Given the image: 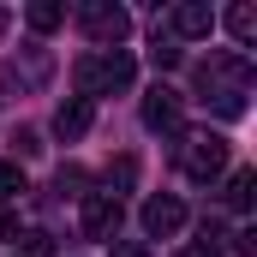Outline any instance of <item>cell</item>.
I'll return each mask as SVG.
<instances>
[{
  "instance_id": "ba28073f",
  "label": "cell",
  "mask_w": 257,
  "mask_h": 257,
  "mask_svg": "<svg viewBox=\"0 0 257 257\" xmlns=\"http://www.w3.org/2000/svg\"><path fill=\"white\" fill-rule=\"evenodd\" d=\"M90 120H96V108H90V102H78V96H66L60 108H54V132H60L66 144H72V138H84Z\"/></svg>"
},
{
  "instance_id": "2e32d148",
  "label": "cell",
  "mask_w": 257,
  "mask_h": 257,
  "mask_svg": "<svg viewBox=\"0 0 257 257\" xmlns=\"http://www.w3.org/2000/svg\"><path fill=\"white\" fill-rule=\"evenodd\" d=\"M12 233H18V221H12V215H0V239H12Z\"/></svg>"
},
{
  "instance_id": "e0dca14e",
  "label": "cell",
  "mask_w": 257,
  "mask_h": 257,
  "mask_svg": "<svg viewBox=\"0 0 257 257\" xmlns=\"http://www.w3.org/2000/svg\"><path fill=\"white\" fill-rule=\"evenodd\" d=\"M6 24H12V12H6V6H0V30H6Z\"/></svg>"
},
{
  "instance_id": "7a4b0ae2",
  "label": "cell",
  "mask_w": 257,
  "mask_h": 257,
  "mask_svg": "<svg viewBox=\"0 0 257 257\" xmlns=\"http://www.w3.org/2000/svg\"><path fill=\"white\" fill-rule=\"evenodd\" d=\"M227 156H233V144H227L221 132H192V138L180 144V174L197 180V186H209V180L227 168Z\"/></svg>"
},
{
  "instance_id": "277c9868",
  "label": "cell",
  "mask_w": 257,
  "mask_h": 257,
  "mask_svg": "<svg viewBox=\"0 0 257 257\" xmlns=\"http://www.w3.org/2000/svg\"><path fill=\"white\" fill-rule=\"evenodd\" d=\"M78 221H84V233H90V239H114V233H120V221H126V203H120V192H84Z\"/></svg>"
},
{
  "instance_id": "7c38bea8",
  "label": "cell",
  "mask_w": 257,
  "mask_h": 257,
  "mask_svg": "<svg viewBox=\"0 0 257 257\" xmlns=\"http://www.w3.org/2000/svg\"><path fill=\"white\" fill-rule=\"evenodd\" d=\"M30 192V186H24V168H18V162H0V203H6V197H24Z\"/></svg>"
},
{
  "instance_id": "4fadbf2b",
  "label": "cell",
  "mask_w": 257,
  "mask_h": 257,
  "mask_svg": "<svg viewBox=\"0 0 257 257\" xmlns=\"http://www.w3.org/2000/svg\"><path fill=\"white\" fill-rule=\"evenodd\" d=\"M24 239V257H54V239L42 233V227H30V233H18Z\"/></svg>"
},
{
  "instance_id": "5bb4252c",
  "label": "cell",
  "mask_w": 257,
  "mask_h": 257,
  "mask_svg": "<svg viewBox=\"0 0 257 257\" xmlns=\"http://www.w3.org/2000/svg\"><path fill=\"white\" fill-rule=\"evenodd\" d=\"M150 60H156L162 72H168V66H180V48H168V42H156V48H150Z\"/></svg>"
},
{
  "instance_id": "3957f363",
  "label": "cell",
  "mask_w": 257,
  "mask_h": 257,
  "mask_svg": "<svg viewBox=\"0 0 257 257\" xmlns=\"http://www.w3.org/2000/svg\"><path fill=\"white\" fill-rule=\"evenodd\" d=\"M78 30H84L96 48H120L132 36V12L114 6V0H84V6H78Z\"/></svg>"
},
{
  "instance_id": "8fae6325",
  "label": "cell",
  "mask_w": 257,
  "mask_h": 257,
  "mask_svg": "<svg viewBox=\"0 0 257 257\" xmlns=\"http://www.w3.org/2000/svg\"><path fill=\"white\" fill-rule=\"evenodd\" d=\"M251 186H257V174H251V168H239V174L227 180V203H233V209H251Z\"/></svg>"
},
{
  "instance_id": "9a60e30c",
  "label": "cell",
  "mask_w": 257,
  "mask_h": 257,
  "mask_svg": "<svg viewBox=\"0 0 257 257\" xmlns=\"http://www.w3.org/2000/svg\"><path fill=\"white\" fill-rule=\"evenodd\" d=\"M114 257H150V245H138V239H120V245H114Z\"/></svg>"
},
{
  "instance_id": "5b68a950",
  "label": "cell",
  "mask_w": 257,
  "mask_h": 257,
  "mask_svg": "<svg viewBox=\"0 0 257 257\" xmlns=\"http://www.w3.org/2000/svg\"><path fill=\"white\" fill-rule=\"evenodd\" d=\"M180 120H186V102H180V90L156 84V90L144 96V126H150V132H180Z\"/></svg>"
},
{
  "instance_id": "30bf717a",
  "label": "cell",
  "mask_w": 257,
  "mask_h": 257,
  "mask_svg": "<svg viewBox=\"0 0 257 257\" xmlns=\"http://www.w3.org/2000/svg\"><path fill=\"white\" fill-rule=\"evenodd\" d=\"M227 30H233V42H251V36H257V6H251V0L227 6Z\"/></svg>"
},
{
  "instance_id": "52a82bcc",
  "label": "cell",
  "mask_w": 257,
  "mask_h": 257,
  "mask_svg": "<svg viewBox=\"0 0 257 257\" xmlns=\"http://www.w3.org/2000/svg\"><path fill=\"white\" fill-rule=\"evenodd\" d=\"M168 24H174V36L197 42V36H209V30H215V12H209L203 0H186V6H174V12H168Z\"/></svg>"
},
{
  "instance_id": "8992f818",
  "label": "cell",
  "mask_w": 257,
  "mask_h": 257,
  "mask_svg": "<svg viewBox=\"0 0 257 257\" xmlns=\"http://www.w3.org/2000/svg\"><path fill=\"white\" fill-rule=\"evenodd\" d=\"M180 227H186V203H180V197L162 192V197L144 203V233H150V239H174Z\"/></svg>"
},
{
  "instance_id": "6da1fadb",
  "label": "cell",
  "mask_w": 257,
  "mask_h": 257,
  "mask_svg": "<svg viewBox=\"0 0 257 257\" xmlns=\"http://www.w3.org/2000/svg\"><path fill=\"white\" fill-rule=\"evenodd\" d=\"M132 78H138V60H132L126 48H102V54H84V60L72 66L78 102H96V96H120V90H132Z\"/></svg>"
},
{
  "instance_id": "ac0fdd59",
  "label": "cell",
  "mask_w": 257,
  "mask_h": 257,
  "mask_svg": "<svg viewBox=\"0 0 257 257\" xmlns=\"http://www.w3.org/2000/svg\"><path fill=\"white\" fill-rule=\"evenodd\" d=\"M180 257H209V251H197V245H192V251H180Z\"/></svg>"
},
{
  "instance_id": "9c48e42d",
  "label": "cell",
  "mask_w": 257,
  "mask_h": 257,
  "mask_svg": "<svg viewBox=\"0 0 257 257\" xmlns=\"http://www.w3.org/2000/svg\"><path fill=\"white\" fill-rule=\"evenodd\" d=\"M24 24L48 36V30H60V24H66V6H54V0H36V6H24Z\"/></svg>"
}]
</instances>
